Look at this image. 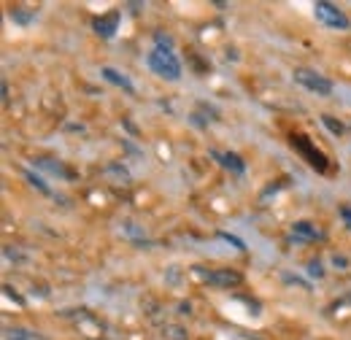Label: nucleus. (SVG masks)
<instances>
[{"label":"nucleus","mask_w":351,"mask_h":340,"mask_svg":"<svg viewBox=\"0 0 351 340\" xmlns=\"http://www.w3.org/2000/svg\"><path fill=\"white\" fill-rule=\"evenodd\" d=\"M146 62H149V68L157 73V76H162V79H168V82H178V76H181V62L176 60V54L171 49H152L149 51V57H146Z\"/></svg>","instance_id":"nucleus-1"},{"label":"nucleus","mask_w":351,"mask_h":340,"mask_svg":"<svg viewBox=\"0 0 351 340\" xmlns=\"http://www.w3.org/2000/svg\"><path fill=\"white\" fill-rule=\"evenodd\" d=\"M313 14H316V19H319L322 25H327V27H332V30H349L351 27L349 16H346L338 5H332V3L319 0V3L313 5Z\"/></svg>","instance_id":"nucleus-2"},{"label":"nucleus","mask_w":351,"mask_h":340,"mask_svg":"<svg viewBox=\"0 0 351 340\" xmlns=\"http://www.w3.org/2000/svg\"><path fill=\"white\" fill-rule=\"evenodd\" d=\"M295 82L311 89V92H316V95H332V89H335L327 76H322V73H316L311 68H298L295 71Z\"/></svg>","instance_id":"nucleus-3"},{"label":"nucleus","mask_w":351,"mask_h":340,"mask_svg":"<svg viewBox=\"0 0 351 340\" xmlns=\"http://www.w3.org/2000/svg\"><path fill=\"white\" fill-rule=\"evenodd\" d=\"M195 273H197L206 284H211V287H221V289L238 287V284L243 281V276H241L238 270H211V273H206L203 267H195Z\"/></svg>","instance_id":"nucleus-4"},{"label":"nucleus","mask_w":351,"mask_h":340,"mask_svg":"<svg viewBox=\"0 0 351 340\" xmlns=\"http://www.w3.org/2000/svg\"><path fill=\"white\" fill-rule=\"evenodd\" d=\"M92 27H95L97 36L111 38V36L117 33V27H119V11H111V14H106V16H97V19L92 22Z\"/></svg>","instance_id":"nucleus-5"},{"label":"nucleus","mask_w":351,"mask_h":340,"mask_svg":"<svg viewBox=\"0 0 351 340\" xmlns=\"http://www.w3.org/2000/svg\"><path fill=\"white\" fill-rule=\"evenodd\" d=\"M292 143H295V146H298V149H300V151L306 154V157H308V162H311L313 168H319V170H324V168H327V165H324V157H322V154H319V151H316V149H313V146L308 143L306 138H300V135H295V138H292Z\"/></svg>","instance_id":"nucleus-6"},{"label":"nucleus","mask_w":351,"mask_h":340,"mask_svg":"<svg viewBox=\"0 0 351 340\" xmlns=\"http://www.w3.org/2000/svg\"><path fill=\"white\" fill-rule=\"evenodd\" d=\"M292 235L300 238V241H322L324 238V232L316 230V224H311V221H295L292 224Z\"/></svg>","instance_id":"nucleus-7"},{"label":"nucleus","mask_w":351,"mask_h":340,"mask_svg":"<svg viewBox=\"0 0 351 340\" xmlns=\"http://www.w3.org/2000/svg\"><path fill=\"white\" fill-rule=\"evenodd\" d=\"M100 76H103L106 82H111V84L122 86V89H125V92H130V95L135 92V86H132L130 79H128L125 73H119L117 68H103V71H100Z\"/></svg>","instance_id":"nucleus-8"},{"label":"nucleus","mask_w":351,"mask_h":340,"mask_svg":"<svg viewBox=\"0 0 351 340\" xmlns=\"http://www.w3.org/2000/svg\"><path fill=\"white\" fill-rule=\"evenodd\" d=\"M211 157L214 160H219L221 168H230L232 173H243L246 165H243V160L238 157V154H232V151H227V154H219V151H211Z\"/></svg>","instance_id":"nucleus-9"},{"label":"nucleus","mask_w":351,"mask_h":340,"mask_svg":"<svg viewBox=\"0 0 351 340\" xmlns=\"http://www.w3.org/2000/svg\"><path fill=\"white\" fill-rule=\"evenodd\" d=\"M5 338L8 340H49L41 332H33V330H25V327H8L5 330Z\"/></svg>","instance_id":"nucleus-10"},{"label":"nucleus","mask_w":351,"mask_h":340,"mask_svg":"<svg viewBox=\"0 0 351 340\" xmlns=\"http://www.w3.org/2000/svg\"><path fill=\"white\" fill-rule=\"evenodd\" d=\"M11 19L19 22V25H30L36 19V11H30V8H11Z\"/></svg>","instance_id":"nucleus-11"},{"label":"nucleus","mask_w":351,"mask_h":340,"mask_svg":"<svg viewBox=\"0 0 351 340\" xmlns=\"http://www.w3.org/2000/svg\"><path fill=\"white\" fill-rule=\"evenodd\" d=\"M36 165H38V168H44V170H49V173H54V175H62V178H71V173H68V170L62 168V165H60V162H57V165H54V162H51V160H38V162H36Z\"/></svg>","instance_id":"nucleus-12"},{"label":"nucleus","mask_w":351,"mask_h":340,"mask_svg":"<svg viewBox=\"0 0 351 340\" xmlns=\"http://www.w3.org/2000/svg\"><path fill=\"white\" fill-rule=\"evenodd\" d=\"M322 122H324V127L330 130L332 135H341V132H343V125H341V122H335V119H332V117H327V114L322 117Z\"/></svg>","instance_id":"nucleus-13"},{"label":"nucleus","mask_w":351,"mask_h":340,"mask_svg":"<svg viewBox=\"0 0 351 340\" xmlns=\"http://www.w3.org/2000/svg\"><path fill=\"white\" fill-rule=\"evenodd\" d=\"M25 175H27V181H30V184H33V186H38V189H41V192H44V195H49V192H51V189H49V186H46V184H44V178H38V175H33V173H30V170H27V173H25Z\"/></svg>","instance_id":"nucleus-14"},{"label":"nucleus","mask_w":351,"mask_h":340,"mask_svg":"<svg viewBox=\"0 0 351 340\" xmlns=\"http://www.w3.org/2000/svg\"><path fill=\"white\" fill-rule=\"evenodd\" d=\"M154 43H157V49H171V46H173V41H171L165 33H157V36H154Z\"/></svg>","instance_id":"nucleus-15"},{"label":"nucleus","mask_w":351,"mask_h":340,"mask_svg":"<svg viewBox=\"0 0 351 340\" xmlns=\"http://www.w3.org/2000/svg\"><path fill=\"white\" fill-rule=\"evenodd\" d=\"M308 276L322 278V276H324V273H322V265H319V262H311V265H308Z\"/></svg>","instance_id":"nucleus-16"},{"label":"nucleus","mask_w":351,"mask_h":340,"mask_svg":"<svg viewBox=\"0 0 351 340\" xmlns=\"http://www.w3.org/2000/svg\"><path fill=\"white\" fill-rule=\"evenodd\" d=\"M341 219L346 221V227L351 230V208H341Z\"/></svg>","instance_id":"nucleus-17"},{"label":"nucleus","mask_w":351,"mask_h":340,"mask_svg":"<svg viewBox=\"0 0 351 340\" xmlns=\"http://www.w3.org/2000/svg\"><path fill=\"white\" fill-rule=\"evenodd\" d=\"M221 238H224V241H230V243H235V246H238V249H243V243H241V241H238V238H232V235H221Z\"/></svg>","instance_id":"nucleus-18"}]
</instances>
